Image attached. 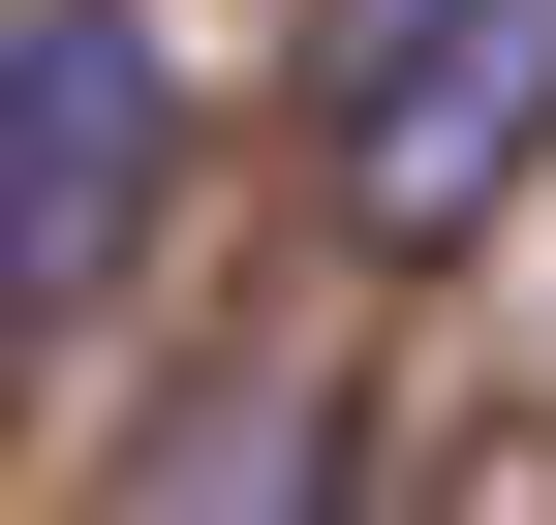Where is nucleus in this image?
<instances>
[{
    "label": "nucleus",
    "instance_id": "obj_3",
    "mask_svg": "<svg viewBox=\"0 0 556 525\" xmlns=\"http://www.w3.org/2000/svg\"><path fill=\"white\" fill-rule=\"evenodd\" d=\"M155 525H309V371H217L186 464H155Z\"/></svg>",
    "mask_w": 556,
    "mask_h": 525
},
{
    "label": "nucleus",
    "instance_id": "obj_2",
    "mask_svg": "<svg viewBox=\"0 0 556 525\" xmlns=\"http://www.w3.org/2000/svg\"><path fill=\"white\" fill-rule=\"evenodd\" d=\"M155 185V0H0V279H93Z\"/></svg>",
    "mask_w": 556,
    "mask_h": 525
},
{
    "label": "nucleus",
    "instance_id": "obj_1",
    "mask_svg": "<svg viewBox=\"0 0 556 525\" xmlns=\"http://www.w3.org/2000/svg\"><path fill=\"white\" fill-rule=\"evenodd\" d=\"M309 93H340V217L433 247L556 155V0H309Z\"/></svg>",
    "mask_w": 556,
    "mask_h": 525
},
{
    "label": "nucleus",
    "instance_id": "obj_4",
    "mask_svg": "<svg viewBox=\"0 0 556 525\" xmlns=\"http://www.w3.org/2000/svg\"><path fill=\"white\" fill-rule=\"evenodd\" d=\"M0 341H31V279H0Z\"/></svg>",
    "mask_w": 556,
    "mask_h": 525
}]
</instances>
